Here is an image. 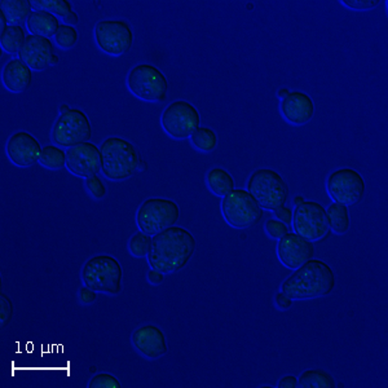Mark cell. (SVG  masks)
<instances>
[{
	"mask_svg": "<svg viewBox=\"0 0 388 388\" xmlns=\"http://www.w3.org/2000/svg\"><path fill=\"white\" fill-rule=\"evenodd\" d=\"M196 246V239L189 231L176 225L170 227L153 236L147 256L149 265L165 274L179 272L189 263Z\"/></svg>",
	"mask_w": 388,
	"mask_h": 388,
	"instance_id": "cell-1",
	"label": "cell"
},
{
	"mask_svg": "<svg viewBox=\"0 0 388 388\" xmlns=\"http://www.w3.org/2000/svg\"><path fill=\"white\" fill-rule=\"evenodd\" d=\"M334 288L335 274L331 267L319 259H311L282 282L281 291L293 300H308L329 295Z\"/></svg>",
	"mask_w": 388,
	"mask_h": 388,
	"instance_id": "cell-2",
	"label": "cell"
},
{
	"mask_svg": "<svg viewBox=\"0 0 388 388\" xmlns=\"http://www.w3.org/2000/svg\"><path fill=\"white\" fill-rule=\"evenodd\" d=\"M101 171L113 182H122L139 171L140 157L131 141L123 138H107L101 144Z\"/></svg>",
	"mask_w": 388,
	"mask_h": 388,
	"instance_id": "cell-3",
	"label": "cell"
},
{
	"mask_svg": "<svg viewBox=\"0 0 388 388\" xmlns=\"http://www.w3.org/2000/svg\"><path fill=\"white\" fill-rule=\"evenodd\" d=\"M82 281L96 293L118 295L122 291L123 269L114 256H92L82 268Z\"/></svg>",
	"mask_w": 388,
	"mask_h": 388,
	"instance_id": "cell-4",
	"label": "cell"
},
{
	"mask_svg": "<svg viewBox=\"0 0 388 388\" xmlns=\"http://www.w3.org/2000/svg\"><path fill=\"white\" fill-rule=\"evenodd\" d=\"M248 192L265 210L274 211L285 206L289 199V185L281 175L271 168H259L250 175Z\"/></svg>",
	"mask_w": 388,
	"mask_h": 388,
	"instance_id": "cell-5",
	"label": "cell"
},
{
	"mask_svg": "<svg viewBox=\"0 0 388 388\" xmlns=\"http://www.w3.org/2000/svg\"><path fill=\"white\" fill-rule=\"evenodd\" d=\"M180 218L179 205L167 199H149L142 202L136 213V224L139 229L149 236L174 227Z\"/></svg>",
	"mask_w": 388,
	"mask_h": 388,
	"instance_id": "cell-6",
	"label": "cell"
},
{
	"mask_svg": "<svg viewBox=\"0 0 388 388\" xmlns=\"http://www.w3.org/2000/svg\"><path fill=\"white\" fill-rule=\"evenodd\" d=\"M127 87L138 99L148 102H161L167 98L168 81L157 67L139 64L130 70Z\"/></svg>",
	"mask_w": 388,
	"mask_h": 388,
	"instance_id": "cell-7",
	"label": "cell"
},
{
	"mask_svg": "<svg viewBox=\"0 0 388 388\" xmlns=\"http://www.w3.org/2000/svg\"><path fill=\"white\" fill-rule=\"evenodd\" d=\"M222 213L225 222L237 229L250 228L263 218V208L246 189L232 190L223 197Z\"/></svg>",
	"mask_w": 388,
	"mask_h": 388,
	"instance_id": "cell-8",
	"label": "cell"
},
{
	"mask_svg": "<svg viewBox=\"0 0 388 388\" xmlns=\"http://www.w3.org/2000/svg\"><path fill=\"white\" fill-rule=\"evenodd\" d=\"M91 136L90 118L81 109H70L65 114H60L51 133L56 145L67 149L87 142Z\"/></svg>",
	"mask_w": 388,
	"mask_h": 388,
	"instance_id": "cell-9",
	"label": "cell"
},
{
	"mask_svg": "<svg viewBox=\"0 0 388 388\" xmlns=\"http://www.w3.org/2000/svg\"><path fill=\"white\" fill-rule=\"evenodd\" d=\"M161 124L173 139H188L201 124L199 109L189 101L176 100L163 110Z\"/></svg>",
	"mask_w": 388,
	"mask_h": 388,
	"instance_id": "cell-10",
	"label": "cell"
},
{
	"mask_svg": "<svg viewBox=\"0 0 388 388\" xmlns=\"http://www.w3.org/2000/svg\"><path fill=\"white\" fill-rule=\"evenodd\" d=\"M95 41L100 50L107 55L122 56L133 47V29L121 18L101 20L95 26Z\"/></svg>",
	"mask_w": 388,
	"mask_h": 388,
	"instance_id": "cell-11",
	"label": "cell"
},
{
	"mask_svg": "<svg viewBox=\"0 0 388 388\" xmlns=\"http://www.w3.org/2000/svg\"><path fill=\"white\" fill-rule=\"evenodd\" d=\"M293 225L295 233L311 242L325 239L330 232L326 208L314 201L297 205L293 213Z\"/></svg>",
	"mask_w": 388,
	"mask_h": 388,
	"instance_id": "cell-12",
	"label": "cell"
},
{
	"mask_svg": "<svg viewBox=\"0 0 388 388\" xmlns=\"http://www.w3.org/2000/svg\"><path fill=\"white\" fill-rule=\"evenodd\" d=\"M326 189L334 202L351 206L363 199L366 184L363 175L346 167L335 170L328 176Z\"/></svg>",
	"mask_w": 388,
	"mask_h": 388,
	"instance_id": "cell-13",
	"label": "cell"
},
{
	"mask_svg": "<svg viewBox=\"0 0 388 388\" xmlns=\"http://www.w3.org/2000/svg\"><path fill=\"white\" fill-rule=\"evenodd\" d=\"M67 170L79 178H91L101 170L100 149L93 142H82L67 150Z\"/></svg>",
	"mask_w": 388,
	"mask_h": 388,
	"instance_id": "cell-14",
	"label": "cell"
},
{
	"mask_svg": "<svg viewBox=\"0 0 388 388\" xmlns=\"http://www.w3.org/2000/svg\"><path fill=\"white\" fill-rule=\"evenodd\" d=\"M41 142L27 131L12 133L6 144L9 161L18 167L35 165L41 159Z\"/></svg>",
	"mask_w": 388,
	"mask_h": 388,
	"instance_id": "cell-15",
	"label": "cell"
},
{
	"mask_svg": "<svg viewBox=\"0 0 388 388\" xmlns=\"http://www.w3.org/2000/svg\"><path fill=\"white\" fill-rule=\"evenodd\" d=\"M277 255L282 265L290 269H297L308 260L314 259V246L311 241L289 232L277 245Z\"/></svg>",
	"mask_w": 388,
	"mask_h": 388,
	"instance_id": "cell-16",
	"label": "cell"
},
{
	"mask_svg": "<svg viewBox=\"0 0 388 388\" xmlns=\"http://www.w3.org/2000/svg\"><path fill=\"white\" fill-rule=\"evenodd\" d=\"M131 342L135 349L148 360H157L168 351L165 333L153 323L142 325L133 331Z\"/></svg>",
	"mask_w": 388,
	"mask_h": 388,
	"instance_id": "cell-17",
	"label": "cell"
},
{
	"mask_svg": "<svg viewBox=\"0 0 388 388\" xmlns=\"http://www.w3.org/2000/svg\"><path fill=\"white\" fill-rule=\"evenodd\" d=\"M53 55L55 48L50 38L32 34L26 38L25 44L22 50L20 51L18 58L32 70L41 72L51 67V60Z\"/></svg>",
	"mask_w": 388,
	"mask_h": 388,
	"instance_id": "cell-18",
	"label": "cell"
},
{
	"mask_svg": "<svg viewBox=\"0 0 388 388\" xmlns=\"http://www.w3.org/2000/svg\"><path fill=\"white\" fill-rule=\"evenodd\" d=\"M281 114L289 123L305 126L314 116V102L309 95L302 91L290 92L280 104Z\"/></svg>",
	"mask_w": 388,
	"mask_h": 388,
	"instance_id": "cell-19",
	"label": "cell"
},
{
	"mask_svg": "<svg viewBox=\"0 0 388 388\" xmlns=\"http://www.w3.org/2000/svg\"><path fill=\"white\" fill-rule=\"evenodd\" d=\"M3 84L8 91L13 93L25 92L33 81L32 69L20 58H13L6 64L1 73Z\"/></svg>",
	"mask_w": 388,
	"mask_h": 388,
	"instance_id": "cell-20",
	"label": "cell"
},
{
	"mask_svg": "<svg viewBox=\"0 0 388 388\" xmlns=\"http://www.w3.org/2000/svg\"><path fill=\"white\" fill-rule=\"evenodd\" d=\"M29 32L33 35H39L44 38H51L58 33L60 21L58 17L46 11H33L26 21Z\"/></svg>",
	"mask_w": 388,
	"mask_h": 388,
	"instance_id": "cell-21",
	"label": "cell"
},
{
	"mask_svg": "<svg viewBox=\"0 0 388 388\" xmlns=\"http://www.w3.org/2000/svg\"><path fill=\"white\" fill-rule=\"evenodd\" d=\"M206 184L208 189L219 197H225L234 190L233 176L222 167H215L207 173Z\"/></svg>",
	"mask_w": 388,
	"mask_h": 388,
	"instance_id": "cell-22",
	"label": "cell"
},
{
	"mask_svg": "<svg viewBox=\"0 0 388 388\" xmlns=\"http://www.w3.org/2000/svg\"><path fill=\"white\" fill-rule=\"evenodd\" d=\"M0 7L6 13L9 25H21L33 13V4L29 0H1Z\"/></svg>",
	"mask_w": 388,
	"mask_h": 388,
	"instance_id": "cell-23",
	"label": "cell"
},
{
	"mask_svg": "<svg viewBox=\"0 0 388 388\" xmlns=\"http://www.w3.org/2000/svg\"><path fill=\"white\" fill-rule=\"evenodd\" d=\"M328 220L330 231L335 234H344L349 231L351 227V218H349V210L346 205L333 202L330 206L326 210Z\"/></svg>",
	"mask_w": 388,
	"mask_h": 388,
	"instance_id": "cell-24",
	"label": "cell"
},
{
	"mask_svg": "<svg viewBox=\"0 0 388 388\" xmlns=\"http://www.w3.org/2000/svg\"><path fill=\"white\" fill-rule=\"evenodd\" d=\"M335 386L334 377L322 369L306 370L297 380V387L300 388H334Z\"/></svg>",
	"mask_w": 388,
	"mask_h": 388,
	"instance_id": "cell-25",
	"label": "cell"
},
{
	"mask_svg": "<svg viewBox=\"0 0 388 388\" xmlns=\"http://www.w3.org/2000/svg\"><path fill=\"white\" fill-rule=\"evenodd\" d=\"M25 30L21 25H9L0 35L1 48L8 53H20L26 41Z\"/></svg>",
	"mask_w": 388,
	"mask_h": 388,
	"instance_id": "cell-26",
	"label": "cell"
},
{
	"mask_svg": "<svg viewBox=\"0 0 388 388\" xmlns=\"http://www.w3.org/2000/svg\"><path fill=\"white\" fill-rule=\"evenodd\" d=\"M190 142L202 153H211L218 147V135L210 127H199L190 136Z\"/></svg>",
	"mask_w": 388,
	"mask_h": 388,
	"instance_id": "cell-27",
	"label": "cell"
},
{
	"mask_svg": "<svg viewBox=\"0 0 388 388\" xmlns=\"http://www.w3.org/2000/svg\"><path fill=\"white\" fill-rule=\"evenodd\" d=\"M39 163L50 170H61L67 166V152L58 145H47L41 150Z\"/></svg>",
	"mask_w": 388,
	"mask_h": 388,
	"instance_id": "cell-28",
	"label": "cell"
},
{
	"mask_svg": "<svg viewBox=\"0 0 388 388\" xmlns=\"http://www.w3.org/2000/svg\"><path fill=\"white\" fill-rule=\"evenodd\" d=\"M32 4L36 11H46L62 18H65L70 12H73L72 3L69 0H33Z\"/></svg>",
	"mask_w": 388,
	"mask_h": 388,
	"instance_id": "cell-29",
	"label": "cell"
},
{
	"mask_svg": "<svg viewBox=\"0 0 388 388\" xmlns=\"http://www.w3.org/2000/svg\"><path fill=\"white\" fill-rule=\"evenodd\" d=\"M152 240H153L152 236H149L144 232H138L133 234L131 240L128 242V250L136 257L148 256L150 246H152Z\"/></svg>",
	"mask_w": 388,
	"mask_h": 388,
	"instance_id": "cell-30",
	"label": "cell"
},
{
	"mask_svg": "<svg viewBox=\"0 0 388 388\" xmlns=\"http://www.w3.org/2000/svg\"><path fill=\"white\" fill-rule=\"evenodd\" d=\"M78 32L74 26H69L67 24H61L58 27V33L55 35V39L62 50H70L73 48L78 41Z\"/></svg>",
	"mask_w": 388,
	"mask_h": 388,
	"instance_id": "cell-31",
	"label": "cell"
},
{
	"mask_svg": "<svg viewBox=\"0 0 388 388\" xmlns=\"http://www.w3.org/2000/svg\"><path fill=\"white\" fill-rule=\"evenodd\" d=\"M90 388H119L121 383L114 375L109 373H99L88 383Z\"/></svg>",
	"mask_w": 388,
	"mask_h": 388,
	"instance_id": "cell-32",
	"label": "cell"
},
{
	"mask_svg": "<svg viewBox=\"0 0 388 388\" xmlns=\"http://www.w3.org/2000/svg\"><path fill=\"white\" fill-rule=\"evenodd\" d=\"M265 232L268 233L269 237H272L274 240H281L283 236H286L289 233V225L282 223L279 219H269L265 223Z\"/></svg>",
	"mask_w": 388,
	"mask_h": 388,
	"instance_id": "cell-33",
	"label": "cell"
},
{
	"mask_svg": "<svg viewBox=\"0 0 388 388\" xmlns=\"http://www.w3.org/2000/svg\"><path fill=\"white\" fill-rule=\"evenodd\" d=\"M86 188L88 190V193L91 194L93 199H102L107 194V187L104 185L102 180L100 179L98 175L91 176V178H87L86 179Z\"/></svg>",
	"mask_w": 388,
	"mask_h": 388,
	"instance_id": "cell-34",
	"label": "cell"
},
{
	"mask_svg": "<svg viewBox=\"0 0 388 388\" xmlns=\"http://www.w3.org/2000/svg\"><path fill=\"white\" fill-rule=\"evenodd\" d=\"M13 303L11 297L1 293L0 294V321H1V328H6L8 325L12 317H13Z\"/></svg>",
	"mask_w": 388,
	"mask_h": 388,
	"instance_id": "cell-35",
	"label": "cell"
},
{
	"mask_svg": "<svg viewBox=\"0 0 388 388\" xmlns=\"http://www.w3.org/2000/svg\"><path fill=\"white\" fill-rule=\"evenodd\" d=\"M342 3L355 11H369L375 8L380 4V0H343Z\"/></svg>",
	"mask_w": 388,
	"mask_h": 388,
	"instance_id": "cell-36",
	"label": "cell"
},
{
	"mask_svg": "<svg viewBox=\"0 0 388 388\" xmlns=\"http://www.w3.org/2000/svg\"><path fill=\"white\" fill-rule=\"evenodd\" d=\"M96 297H98L96 291L90 289V288H87L86 285L79 290V300H81L82 305L88 306V305H91V303H93V302L96 300Z\"/></svg>",
	"mask_w": 388,
	"mask_h": 388,
	"instance_id": "cell-37",
	"label": "cell"
},
{
	"mask_svg": "<svg viewBox=\"0 0 388 388\" xmlns=\"http://www.w3.org/2000/svg\"><path fill=\"white\" fill-rule=\"evenodd\" d=\"M274 215L279 220H281L282 223H285L286 225L293 224V210L290 207H279L274 210Z\"/></svg>",
	"mask_w": 388,
	"mask_h": 388,
	"instance_id": "cell-38",
	"label": "cell"
},
{
	"mask_svg": "<svg viewBox=\"0 0 388 388\" xmlns=\"http://www.w3.org/2000/svg\"><path fill=\"white\" fill-rule=\"evenodd\" d=\"M274 303H276V306L279 307L282 311H286V309H289L290 307L293 306V299L288 297L286 294H283L281 291V293H277V294H276V297H274Z\"/></svg>",
	"mask_w": 388,
	"mask_h": 388,
	"instance_id": "cell-39",
	"label": "cell"
},
{
	"mask_svg": "<svg viewBox=\"0 0 388 388\" xmlns=\"http://www.w3.org/2000/svg\"><path fill=\"white\" fill-rule=\"evenodd\" d=\"M148 281L152 285H161L165 281V273L159 272L157 269H150L148 272Z\"/></svg>",
	"mask_w": 388,
	"mask_h": 388,
	"instance_id": "cell-40",
	"label": "cell"
},
{
	"mask_svg": "<svg viewBox=\"0 0 388 388\" xmlns=\"http://www.w3.org/2000/svg\"><path fill=\"white\" fill-rule=\"evenodd\" d=\"M277 387L280 388H297V378L294 375H286L283 377L279 382Z\"/></svg>",
	"mask_w": 388,
	"mask_h": 388,
	"instance_id": "cell-41",
	"label": "cell"
},
{
	"mask_svg": "<svg viewBox=\"0 0 388 388\" xmlns=\"http://www.w3.org/2000/svg\"><path fill=\"white\" fill-rule=\"evenodd\" d=\"M65 24L69 26H74L79 22V18H78V15L75 12H70L65 18H64Z\"/></svg>",
	"mask_w": 388,
	"mask_h": 388,
	"instance_id": "cell-42",
	"label": "cell"
},
{
	"mask_svg": "<svg viewBox=\"0 0 388 388\" xmlns=\"http://www.w3.org/2000/svg\"><path fill=\"white\" fill-rule=\"evenodd\" d=\"M8 20H7V16L6 13L0 9V33L3 34L6 32V29L8 27Z\"/></svg>",
	"mask_w": 388,
	"mask_h": 388,
	"instance_id": "cell-43",
	"label": "cell"
},
{
	"mask_svg": "<svg viewBox=\"0 0 388 388\" xmlns=\"http://www.w3.org/2000/svg\"><path fill=\"white\" fill-rule=\"evenodd\" d=\"M290 91L288 90V88H281L280 91H279V93H277V96L280 98V99H285L288 95H289Z\"/></svg>",
	"mask_w": 388,
	"mask_h": 388,
	"instance_id": "cell-44",
	"label": "cell"
},
{
	"mask_svg": "<svg viewBox=\"0 0 388 388\" xmlns=\"http://www.w3.org/2000/svg\"><path fill=\"white\" fill-rule=\"evenodd\" d=\"M72 107H69V105H67V104H62L61 107H60V114H65L67 112H69Z\"/></svg>",
	"mask_w": 388,
	"mask_h": 388,
	"instance_id": "cell-45",
	"label": "cell"
},
{
	"mask_svg": "<svg viewBox=\"0 0 388 388\" xmlns=\"http://www.w3.org/2000/svg\"><path fill=\"white\" fill-rule=\"evenodd\" d=\"M58 61H60V58H58V55H53V58L51 60V67L52 65H58Z\"/></svg>",
	"mask_w": 388,
	"mask_h": 388,
	"instance_id": "cell-46",
	"label": "cell"
},
{
	"mask_svg": "<svg viewBox=\"0 0 388 388\" xmlns=\"http://www.w3.org/2000/svg\"><path fill=\"white\" fill-rule=\"evenodd\" d=\"M305 201H306V199H303L302 196H297V197L294 199V203H295V205H300V203L305 202Z\"/></svg>",
	"mask_w": 388,
	"mask_h": 388,
	"instance_id": "cell-47",
	"label": "cell"
}]
</instances>
